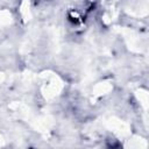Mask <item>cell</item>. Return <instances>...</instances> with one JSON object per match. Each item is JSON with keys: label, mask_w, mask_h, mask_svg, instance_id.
Instances as JSON below:
<instances>
[{"label": "cell", "mask_w": 149, "mask_h": 149, "mask_svg": "<svg viewBox=\"0 0 149 149\" xmlns=\"http://www.w3.org/2000/svg\"><path fill=\"white\" fill-rule=\"evenodd\" d=\"M40 79L42 80L41 92L47 100H51L56 98L64 88L63 80L58 74H56L52 71H43L40 74Z\"/></svg>", "instance_id": "1"}, {"label": "cell", "mask_w": 149, "mask_h": 149, "mask_svg": "<svg viewBox=\"0 0 149 149\" xmlns=\"http://www.w3.org/2000/svg\"><path fill=\"white\" fill-rule=\"evenodd\" d=\"M122 36L123 40L128 47V49L133 52H142L144 50V43L142 41V37L134 30L129 28H118L116 29Z\"/></svg>", "instance_id": "2"}, {"label": "cell", "mask_w": 149, "mask_h": 149, "mask_svg": "<svg viewBox=\"0 0 149 149\" xmlns=\"http://www.w3.org/2000/svg\"><path fill=\"white\" fill-rule=\"evenodd\" d=\"M105 127L119 137H128L130 135V126L116 116H109L104 120Z\"/></svg>", "instance_id": "3"}, {"label": "cell", "mask_w": 149, "mask_h": 149, "mask_svg": "<svg viewBox=\"0 0 149 149\" xmlns=\"http://www.w3.org/2000/svg\"><path fill=\"white\" fill-rule=\"evenodd\" d=\"M9 109L13 112V114H15L19 119H22L27 122H29V125L33 122V120L35 119L36 115H34L33 111L30 109L29 106H27L23 102H19V101H14L9 105Z\"/></svg>", "instance_id": "4"}, {"label": "cell", "mask_w": 149, "mask_h": 149, "mask_svg": "<svg viewBox=\"0 0 149 149\" xmlns=\"http://www.w3.org/2000/svg\"><path fill=\"white\" fill-rule=\"evenodd\" d=\"M126 12L133 16H136V17H143V16H147L148 15V3L147 1H142V2H137L136 5L134 6H130V7H127L126 8Z\"/></svg>", "instance_id": "5"}, {"label": "cell", "mask_w": 149, "mask_h": 149, "mask_svg": "<svg viewBox=\"0 0 149 149\" xmlns=\"http://www.w3.org/2000/svg\"><path fill=\"white\" fill-rule=\"evenodd\" d=\"M113 90V85H112V81L109 80H104V81H100L98 84H95L93 86V90H92V94L93 97H102L107 93H109L111 91Z\"/></svg>", "instance_id": "6"}, {"label": "cell", "mask_w": 149, "mask_h": 149, "mask_svg": "<svg viewBox=\"0 0 149 149\" xmlns=\"http://www.w3.org/2000/svg\"><path fill=\"white\" fill-rule=\"evenodd\" d=\"M147 147H148L147 140L140 136H132L125 143V148H130V149H146Z\"/></svg>", "instance_id": "7"}, {"label": "cell", "mask_w": 149, "mask_h": 149, "mask_svg": "<svg viewBox=\"0 0 149 149\" xmlns=\"http://www.w3.org/2000/svg\"><path fill=\"white\" fill-rule=\"evenodd\" d=\"M135 95H136L137 100L140 101L141 106L143 107V109L147 112L148 107H149V94H148V91L144 90V88H137L135 91Z\"/></svg>", "instance_id": "8"}, {"label": "cell", "mask_w": 149, "mask_h": 149, "mask_svg": "<svg viewBox=\"0 0 149 149\" xmlns=\"http://www.w3.org/2000/svg\"><path fill=\"white\" fill-rule=\"evenodd\" d=\"M20 13L22 15L23 22H28L31 19V10H30V0H23L20 6Z\"/></svg>", "instance_id": "9"}, {"label": "cell", "mask_w": 149, "mask_h": 149, "mask_svg": "<svg viewBox=\"0 0 149 149\" xmlns=\"http://www.w3.org/2000/svg\"><path fill=\"white\" fill-rule=\"evenodd\" d=\"M13 21V16L12 13L8 9H2L0 10V26L1 27H7L12 23Z\"/></svg>", "instance_id": "10"}, {"label": "cell", "mask_w": 149, "mask_h": 149, "mask_svg": "<svg viewBox=\"0 0 149 149\" xmlns=\"http://www.w3.org/2000/svg\"><path fill=\"white\" fill-rule=\"evenodd\" d=\"M3 146H5V140H3L2 135L0 134V147H3Z\"/></svg>", "instance_id": "11"}, {"label": "cell", "mask_w": 149, "mask_h": 149, "mask_svg": "<svg viewBox=\"0 0 149 149\" xmlns=\"http://www.w3.org/2000/svg\"><path fill=\"white\" fill-rule=\"evenodd\" d=\"M5 80V73H2V72H0V84L2 83Z\"/></svg>", "instance_id": "12"}]
</instances>
